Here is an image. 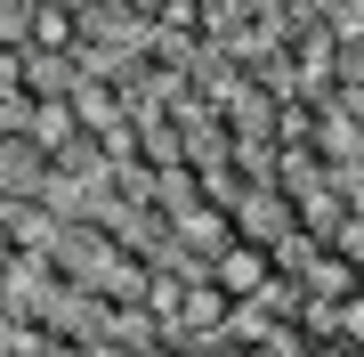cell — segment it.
I'll return each mask as SVG.
<instances>
[{
    "instance_id": "1",
    "label": "cell",
    "mask_w": 364,
    "mask_h": 357,
    "mask_svg": "<svg viewBox=\"0 0 364 357\" xmlns=\"http://www.w3.org/2000/svg\"><path fill=\"white\" fill-rule=\"evenodd\" d=\"M227 219H235V236H243V244H267V252L299 236V203H291L275 179H251L243 195H235V212H227Z\"/></svg>"
},
{
    "instance_id": "2",
    "label": "cell",
    "mask_w": 364,
    "mask_h": 357,
    "mask_svg": "<svg viewBox=\"0 0 364 357\" xmlns=\"http://www.w3.org/2000/svg\"><path fill=\"white\" fill-rule=\"evenodd\" d=\"M203 276L219 284L235 309H243V301H259V292L284 276V268H275V252H267V244H243V236H235L227 252H210V260H203Z\"/></svg>"
},
{
    "instance_id": "3",
    "label": "cell",
    "mask_w": 364,
    "mask_h": 357,
    "mask_svg": "<svg viewBox=\"0 0 364 357\" xmlns=\"http://www.w3.org/2000/svg\"><path fill=\"white\" fill-rule=\"evenodd\" d=\"M49 155H41L33 138H0V212H16V203H49Z\"/></svg>"
},
{
    "instance_id": "4",
    "label": "cell",
    "mask_w": 364,
    "mask_h": 357,
    "mask_svg": "<svg viewBox=\"0 0 364 357\" xmlns=\"http://www.w3.org/2000/svg\"><path fill=\"white\" fill-rule=\"evenodd\" d=\"M25 57H73V66H81V9L33 0V9H25Z\"/></svg>"
},
{
    "instance_id": "5",
    "label": "cell",
    "mask_w": 364,
    "mask_h": 357,
    "mask_svg": "<svg viewBox=\"0 0 364 357\" xmlns=\"http://www.w3.org/2000/svg\"><path fill=\"white\" fill-rule=\"evenodd\" d=\"M299 292H308V301H332V309H340L348 292H364V268H356V260H340L332 244H316L308 260H299Z\"/></svg>"
},
{
    "instance_id": "6",
    "label": "cell",
    "mask_w": 364,
    "mask_h": 357,
    "mask_svg": "<svg viewBox=\"0 0 364 357\" xmlns=\"http://www.w3.org/2000/svg\"><path fill=\"white\" fill-rule=\"evenodd\" d=\"M340 341L364 349V292H348V301H340Z\"/></svg>"
},
{
    "instance_id": "7",
    "label": "cell",
    "mask_w": 364,
    "mask_h": 357,
    "mask_svg": "<svg viewBox=\"0 0 364 357\" xmlns=\"http://www.w3.org/2000/svg\"><path fill=\"white\" fill-rule=\"evenodd\" d=\"M299 357H356L348 341H299Z\"/></svg>"
},
{
    "instance_id": "8",
    "label": "cell",
    "mask_w": 364,
    "mask_h": 357,
    "mask_svg": "<svg viewBox=\"0 0 364 357\" xmlns=\"http://www.w3.org/2000/svg\"><path fill=\"white\" fill-rule=\"evenodd\" d=\"M356 357H364V349H356Z\"/></svg>"
}]
</instances>
